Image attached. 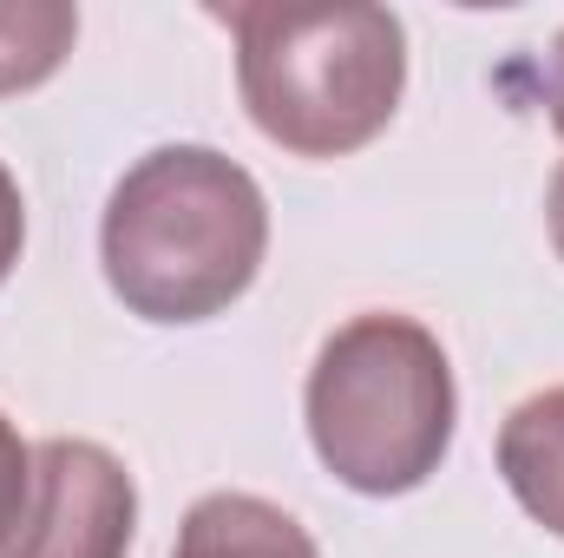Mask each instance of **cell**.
Instances as JSON below:
<instances>
[{
    "instance_id": "1",
    "label": "cell",
    "mask_w": 564,
    "mask_h": 558,
    "mask_svg": "<svg viewBox=\"0 0 564 558\" xmlns=\"http://www.w3.org/2000/svg\"><path fill=\"white\" fill-rule=\"evenodd\" d=\"M263 184L210 144H158L112 184L99 264L144 322H210L263 270Z\"/></svg>"
},
{
    "instance_id": "2",
    "label": "cell",
    "mask_w": 564,
    "mask_h": 558,
    "mask_svg": "<svg viewBox=\"0 0 564 558\" xmlns=\"http://www.w3.org/2000/svg\"><path fill=\"white\" fill-rule=\"evenodd\" d=\"M237 33V93L257 132L295 158H348L375 144L408 93V26L394 7L335 0L217 7Z\"/></svg>"
},
{
    "instance_id": "3",
    "label": "cell",
    "mask_w": 564,
    "mask_h": 558,
    "mask_svg": "<svg viewBox=\"0 0 564 558\" xmlns=\"http://www.w3.org/2000/svg\"><path fill=\"white\" fill-rule=\"evenodd\" d=\"M302 415L322 466L341 486L368 500L414 493L453 447V362L426 322L368 309L315 348Z\"/></svg>"
},
{
    "instance_id": "4",
    "label": "cell",
    "mask_w": 564,
    "mask_h": 558,
    "mask_svg": "<svg viewBox=\"0 0 564 558\" xmlns=\"http://www.w3.org/2000/svg\"><path fill=\"white\" fill-rule=\"evenodd\" d=\"M139 533V486L99 440H40L33 486L0 539V558H126Z\"/></svg>"
},
{
    "instance_id": "5",
    "label": "cell",
    "mask_w": 564,
    "mask_h": 558,
    "mask_svg": "<svg viewBox=\"0 0 564 558\" xmlns=\"http://www.w3.org/2000/svg\"><path fill=\"white\" fill-rule=\"evenodd\" d=\"M171 558H322V552L302 533V519H289L270 500H257V493H204L184 513Z\"/></svg>"
},
{
    "instance_id": "6",
    "label": "cell",
    "mask_w": 564,
    "mask_h": 558,
    "mask_svg": "<svg viewBox=\"0 0 564 558\" xmlns=\"http://www.w3.org/2000/svg\"><path fill=\"white\" fill-rule=\"evenodd\" d=\"M499 473L512 486V500L564 539V388H545L532 401H519L499 427Z\"/></svg>"
},
{
    "instance_id": "7",
    "label": "cell",
    "mask_w": 564,
    "mask_h": 558,
    "mask_svg": "<svg viewBox=\"0 0 564 558\" xmlns=\"http://www.w3.org/2000/svg\"><path fill=\"white\" fill-rule=\"evenodd\" d=\"M79 40V7L66 0H0V99L46 86Z\"/></svg>"
},
{
    "instance_id": "8",
    "label": "cell",
    "mask_w": 564,
    "mask_h": 558,
    "mask_svg": "<svg viewBox=\"0 0 564 558\" xmlns=\"http://www.w3.org/2000/svg\"><path fill=\"white\" fill-rule=\"evenodd\" d=\"M26 486H33V447L20 440V427L0 415V539L13 533L20 506H26Z\"/></svg>"
},
{
    "instance_id": "9",
    "label": "cell",
    "mask_w": 564,
    "mask_h": 558,
    "mask_svg": "<svg viewBox=\"0 0 564 558\" xmlns=\"http://www.w3.org/2000/svg\"><path fill=\"white\" fill-rule=\"evenodd\" d=\"M20 244H26V204H20V184H13V171L0 164V282L13 277V264H20Z\"/></svg>"
},
{
    "instance_id": "10",
    "label": "cell",
    "mask_w": 564,
    "mask_h": 558,
    "mask_svg": "<svg viewBox=\"0 0 564 558\" xmlns=\"http://www.w3.org/2000/svg\"><path fill=\"white\" fill-rule=\"evenodd\" d=\"M539 93H545V119H552V132L564 139V33L552 40V53H545V79H539Z\"/></svg>"
},
{
    "instance_id": "11",
    "label": "cell",
    "mask_w": 564,
    "mask_h": 558,
    "mask_svg": "<svg viewBox=\"0 0 564 558\" xmlns=\"http://www.w3.org/2000/svg\"><path fill=\"white\" fill-rule=\"evenodd\" d=\"M545 224H552V250H558V264H564V164H558V178H552V197H545Z\"/></svg>"
}]
</instances>
